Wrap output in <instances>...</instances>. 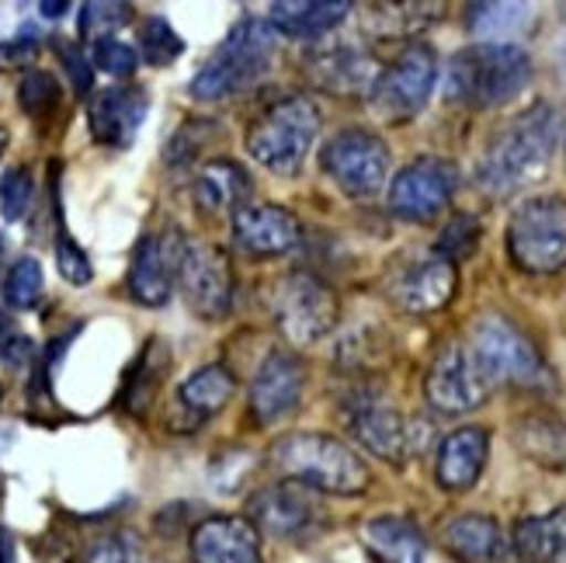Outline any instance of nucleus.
Listing matches in <instances>:
<instances>
[{
	"label": "nucleus",
	"mask_w": 566,
	"mask_h": 563,
	"mask_svg": "<svg viewBox=\"0 0 566 563\" xmlns=\"http://www.w3.org/2000/svg\"><path fill=\"white\" fill-rule=\"evenodd\" d=\"M563 118L553 105H532L518 118L486 143V150L476 167V181L494 199L522 191L525 185L538 181L549 170Z\"/></svg>",
	"instance_id": "f257e3e1"
},
{
	"label": "nucleus",
	"mask_w": 566,
	"mask_h": 563,
	"mask_svg": "<svg viewBox=\"0 0 566 563\" xmlns=\"http://www.w3.org/2000/svg\"><path fill=\"white\" fill-rule=\"evenodd\" d=\"M272 467L285 477L310 487L316 494L358 498L373 487L368 462L324 431H292L272 446Z\"/></svg>",
	"instance_id": "f03ea898"
},
{
	"label": "nucleus",
	"mask_w": 566,
	"mask_h": 563,
	"mask_svg": "<svg viewBox=\"0 0 566 563\" xmlns=\"http://www.w3.org/2000/svg\"><path fill=\"white\" fill-rule=\"evenodd\" d=\"M532 81V56L514 42H476L452 56L446 73L449 102L470 108H501Z\"/></svg>",
	"instance_id": "7ed1b4c3"
},
{
	"label": "nucleus",
	"mask_w": 566,
	"mask_h": 563,
	"mask_svg": "<svg viewBox=\"0 0 566 563\" xmlns=\"http://www.w3.org/2000/svg\"><path fill=\"white\" fill-rule=\"evenodd\" d=\"M275 29L264 18H240L216 53L195 73L191 94L199 102H230V97L251 91L275 63Z\"/></svg>",
	"instance_id": "20e7f679"
},
{
	"label": "nucleus",
	"mask_w": 566,
	"mask_h": 563,
	"mask_svg": "<svg viewBox=\"0 0 566 563\" xmlns=\"http://www.w3.org/2000/svg\"><path fill=\"white\" fill-rule=\"evenodd\" d=\"M319 133V108L303 94L279 97L248 129V154L275 175H300Z\"/></svg>",
	"instance_id": "39448f33"
},
{
	"label": "nucleus",
	"mask_w": 566,
	"mask_h": 563,
	"mask_svg": "<svg viewBox=\"0 0 566 563\" xmlns=\"http://www.w3.org/2000/svg\"><path fill=\"white\" fill-rule=\"evenodd\" d=\"M470 352H473L490 389H497V386L549 389L553 386V373L543 362V355H538V348L497 313L480 316L476 321L473 337H470Z\"/></svg>",
	"instance_id": "423d86ee"
},
{
	"label": "nucleus",
	"mask_w": 566,
	"mask_h": 563,
	"mask_svg": "<svg viewBox=\"0 0 566 563\" xmlns=\"http://www.w3.org/2000/svg\"><path fill=\"white\" fill-rule=\"evenodd\" d=\"M268 310H272V321L292 345L306 348V345H316V341H324L337 327L340 296L331 282L300 268V272H289L272 285Z\"/></svg>",
	"instance_id": "0eeeda50"
},
{
	"label": "nucleus",
	"mask_w": 566,
	"mask_h": 563,
	"mask_svg": "<svg viewBox=\"0 0 566 563\" xmlns=\"http://www.w3.org/2000/svg\"><path fill=\"white\" fill-rule=\"evenodd\" d=\"M344 425H348L358 446L392 462V467H403L428 442V428L421 421L403 418L397 404L376 394V389H355V394L344 397Z\"/></svg>",
	"instance_id": "6e6552de"
},
{
	"label": "nucleus",
	"mask_w": 566,
	"mask_h": 563,
	"mask_svg": "<svg viewBox=\"0 0 566 563\" xmlns=\"http://www.w3.org/2000/svg\"><path fill=\"white\" fill-rule=\"evenodd\" d=\"M507 254L528 275H553L566 268V199L535 195L514 209L507 223Z\"/></svg>",
	"instance_id": "1a4fd4ad"
},
{
	"label": "nucleus",
	"mask_w": 566,
	"mask_h": 563,
	"mask_svg": "<svg viewBox=\"0 0 566 563\" xmlns=\"http://www.w3.org/2000/svg\"><path fill=\"white\" fill-rule=\"evenodd\" d=\"M434 81H438L434 49L424 42H410L379 70L373 94H368V105H373L379 122H389V126L410 122L413 115L424 112Z\"/></svg>",
	"instance_id": "9d476101"
},
{
	"label": "nucleus",
	"mask_w": 566,
	"mask_h": 563,
	"mask_svg": "<svg viewBox=\"0 0 566 563\" xmlns=\"http://www.w3.org/2000/svg\"><path fill=\"white\" fill-rule=\"evenodd\" d=\"M319 167L324 175L352 199H368L386 185L389 175V146L373 129H340L334 133L324 150H319Z\"/></svg>",
	"instance_id": "9b49d317"
},
{
	"label": "nucleus",
	"mask_w": 566,
	"mask_h": 563,
	"mask_svg": "<svg viewBox=\"0 0 566 563\" xmlns=\"http://www.w3.org/2000/svg\"><path fill=\"white\" fill-rule=\"evenodd\" d=\"M459 191V167L446 157H417L389 185V212L403 223H431Z\"/></svg>",
	"instance_id": "f8f14e48"
},
{
	"label": "nucleus",
	"mask_w": 566,
	"mask_h": 563,
	"mask_svg": "<svg viewBox=\"0 0 566 563\" xmlns=\"http://www.w3.org/2000/svg\"><path fill=\"white\" fill-rule=\"evenodd\" d=\"M248 519L264 535H275V540L285 543H303L327 525V511L324 501L316 498V491L295 480H282L251 498Z\"/></svg>",
	"instance_id": "ddd939ff"
},
{
	"label": "nucleus",
	"mask_w": 566,
	"mask_h": 563,
	"mask_svg": "<svg viewBox=\"0 0 566 563\" xmlns=\"http://www.w3.org/2000/svg\"><path fill=\"white\" fill-rule=\"evenodd\" d=\"M188 254V237L178 227H167L160 233H146L129 261V296L139 306H167L175 296L178 275Z\"/></svg>",
	"instance_id": "4468645a"
},
{
	"label": "nucleus",
	"mask_w": 566,
	"mask_h": 563,
	"mask_svg": "<svg viewBox=\"0 0 566 563\" xmlns=\"http://www.w3.org/2000/svg\"><path fill=\"white\" fill-rule=\"evenodd\" d=\"M185 306L199 321H223L233 306V264L216 243H188V254L178 275Z\"/></svg>",
	"instance_id": "2eb2a0df"
},
{
	"label": "nucleus",
	"mask_w": 566,
	"mask_h": 563,
	"mask_svg": "<svg viewBox=\"0 0 566 563\" xmlns=\"http://www.w3.org/2000/svg\"><path fill=\"white\" fill-rule=\"evenodd\" d=\"M424 394H428V404L434 410L452 414V418H455V414L480 410L494 389L486 386L470 345L452 341V345L441 348L438 358L431 362L428 379H424Z\"/></svg>",
	"instance_id": "dca6fc26"
},
{
	"label": "nucleus",
	"mask_w": 566,
	"mask_h": 563,
	"mask_svg": "<svg viewBox=\"0 0 566 563\" xmlns=\"http://www.w3.org/2000/svg\"><path fill=\"white\" fill-rule=\"evenodd\" d=\"M459 289V272L455 264L446 261L441 254H421L407 258L400 268H392L386 279V296L392 306H400L403 313H438L446 310Z\"/></svg>",
	"instance_id": "f3484780"
},
{
	"label": "nucleus",
	"mask_w": 566,
	"mask_h": 563,
	"mask_svg": "<svg viewBox=\"0 0 566 563\" xmlns=\"http://www.w3.org/2000/svg\"><path fill=\"white\" fill-rule=\"evenodd\" d=\"M306 389V362L295 352L264 355L251 379V418L258 428H272L285 421L300 407Z\"/></svg>",
	"instance_id": "a211bd4d"
},
{
	"label": "nucleus",
	"mask_w": 566,
	"mask_h": 563,
	"mask_svg": "<svg viewBox=\"0 0 566 563\" xmlns=\"http://www.w3.org/2000/svg\"><path fill=\"white\" fill-rule=\"evenodd\" d=\"M303 227L289 209L272 202H248L233 212V243L248 258H282L300 248Z\"/></svg>",
	"instance_id": "6ab92c4d"
},
{
	"label": "nucleus",
	"mask_w": 566,
	"mask_h": 563,
	"mask_svg": "<svg viewBox=\"0 0 566 563\" xmlns=\"http://www.w3.org/2000/svg\"><path fill=\"white\" fill-rule=\"evenodd\" d=\"M146 112H150V94L136 84H115L97 91L87 102V126L94 143L126 150V146H133Z\"/></svg>",
	"instance_id": "aec40b11"
},
{
	"label": "nucleus",
	"mask_w": 566,
	"mask_h": 563,
	"mask_svg": "<svg viewBox=\"0 0 566 563\" xmlns=\"http://www.w3.org/2000/svg\"><path fill=\"white\" fill-rule=\"evenodd\" d=\"M191 563H264L261 532L243 515H212L191 529Z\"/></svg>",
	"instance_id": "412c9836"
},
{
	"label": "nucleus",
	"mask_w": 566,
	"mask_h": 563,
	"mask_svg": "<svg viewBox=\"0 0 566 563\" xmlns=\"http://www.w3.org/2000/svg\"><path fill=\"white\" fill-rule=\"evenodd\" d=\"M233 394H237V376L227 365H202V369H195L178 386L175 407H170V418H167L170 431L188 435L195 428H202L233 400Z\"/></svg>",
	"instance_id": "4be33fe9"
},
{
	"label": "nucleus",
	"mask_w": 566,
	"mask_h": 563,
	"mask_svg": "<svg viewBox=\"0 0 566 563\" xmlns=\"http://www.w3.org/2000/svg\"><path fill=\"white\" fill-rule=\"evenodd\" d=\"M379 63L358 45L337 42V45H319L306 60V73L316 87H324L340 97H368L373 84L379 77Z\"/></svg>",
	"instance_id": "5701e85b"
},
{
	"label": "nucleus",
	"mask_w": 566,
	"mask_h": 563,
	"mask_svg": "<svg viewBox=\"0 0 566 563\" xmlns=\"http://www.w3.org/2000/svg\"><path fill=\"white\" fill-rule=\"evenodd\" d=\"M486 456H490V431L486 428L465 425V428L446 435V442L438 446V459H434L438 487L449 494H465L483 477Z\"/></svg>",
	"instance_id": "b1692460"
},
{
	"label": "nucleus",
	"mask_w": 566,
	"mask_h": 563,
	"mask_svg": "<svg viewBox=\"0 0 566 563\" xmlns=\"http://www.w3.org/2000/svg\"><path fill=\"white\" fill-rule=\"evenodd\" d=\"M446 550L459 563H514V546L507 543L504 529L490 515H459L441 532Z\"/></svg>",
	"instance_id": "393cba45"
},
{
	"label": "nucleus",
	"mask_w": 566,
	"mask_h": 563,
	"mask_svg": "<svg viewBox=\"0 0 566 563\" xmlns=\"http://www.w3.org/2000/svg\"><path fill=\"white\" fill-rule=\"evenodd\" d=\"M248 195H251V175L248 167L237 164V160H209L199 175H195L191 185V199L195 209L202 216H223V212H237L248 206Z\"/></svg>",
	"instance_id": "a878e982"
},
{
	"label": "nucleus",
	"mask_w": 566,
	"mask_h": 563,
	"mask_svg": "<svg viewBox=\"0 0 566 563\" xmlns=\"http://www.w3.org/2000/svg\"><path fill=\"white\" fill-rule=\"evenodd\" d=\"M361 543L376 563H424L428 540L403 515H376L361 525Z\"/></svg>",
	"instance_id": "bb28decb"
},
{
	"label": "nucleus",
	"mask_w": 566,
	"mask_h": 563,
	"mask_svg": "<svg viewBox=\"0 0 566 563\" xmlns=\"http://www.w3.org/2000/svg\"><path fill=\"white\" fill-rule=\"evenodd\" d=\"M348 14L352 4L344 0H279L268 8V24L292 39H319L334 32Z\"/></svg>",
	"instance_id": "cd10ccee"
},
{
	"label": "nucleus",
	"mask_w": 566,
	"mask_h": 563,
	"mask_svg": "<svg viewBox=\"0 0 566 563\" xmlns=\"http://www.w3.org/2000/svg\"><path fill=\"white\" fill-rule=\"evenodd\" d=\"M511 546L518 563H559L566 556V504L514 525Z\"/></svg>",
	"instance_id": "c85d7f7f"
},
{
	"label": "nucleus",
	"mask_w": 566,
	"mask_h": 563,
	"mask_svg": "<svg viewBox=\"0 0 566 563\" xmlns=\"http://www.w3.org/2000/svg\"><path fill=\"white\" fill-rule=\"evenodd\" d=\"M514 449L528 456L538 467L563 470L566 467V425L549 414H525L514 421Z\"/></svg>",
	"instance_id": "c756f323"
},
{
	"label": "nucleus",
	"mask_w": 566,
	"mask_h": 563,
	"mask_svg": "<svg viewBox=\"0 0 566 563\" xmlns=\"http://www.w3.org/2000/svg\"><path fill=\"white\" fill-rule=\"evenodd\" d=\"M470 32L480 42H514L532 32L535 8L532 4H473L470 11Z\"/></svg>",
	"instance_id": "7c9ffc66"
},
{
	"label": "nucleus",
	"mask_w": 566,
	"mask_h": 563,
	"mask_svg": "<svg viewBox=\"0 0 566 563\" xmlns=\"http://www.w3.org/2000/svg\"><path fill=\"white\" fill-rule=\"evenodd\" d=\"M441 11H446L441 4H373L365 24L379 39H410L434 24Z\"/></svg>",
	"instance_id": "2f4dec72"
},
{
	"label": "nucleus",
	"mask_w": 566,
	"mask_h": 563,
	"mask_svg": "<svg viewBox=\"0 0 566 563\" xmlns=\"http://www.w3.org/2000/svg\"><path fill=\"white\" fill-rule=\"evenodd\" d=\"M167 376V348L164 341H150V345L143 348L139 362L133 365L129 373V383H126V410L133 414H143L157 400V389Z\"/></svg>",
	"instance_id": "473e14b6"
},
{
	"label": "nucleus",
	"mask_w": 566,
	"mask_h": 563,
	"mask_svg": "<svg viewBox=\"0 0 566 563\" xmlns=\"http://www.w3.org/2000/svg\"><path fill=\"white\" fill-rule=\"evenodd\" d=\"M60 102H63V87L53 73L45 70H29L18 84V105L21 112L35 118V122H49L56 112H60Z\"/></svg>",
	"instance_id": "72a5a7b5"
},
{
	"label": "nucleus",
	"mask_w": 566,
	"mask_h": 563,
	"mask_svg": "<svg viewBox=\"0 0 566 563\" xmlns=\"http://www.w3.org/2000/svg\"><path fill=\"white\" fill-rule=\"evenodd\" d=\"M139 45H143V60L150 66H170L181 53H185V39L175 32L164 14L146 18L143 32H139Z\"/></svg>",
	"instance_id": "f704fd0d"
},
{
	"label": "nucleus",
	"mask_w": 566,
	"mask_h": 563,
	"mask_svg": "<svg viewBox=\"0 0 566 563\" xmlns=\"http://www.w3.org/2000/svg\"><path fill=\"white\" fill-rule=\"evenodd\" d=\"M42 289H45V275H42V264L35 258H18L8 268L4 300H8L11 310H32V306H39Z\"/></svg>",
	"instance_id": "c9c22d12"
},
{
	"label": "nucleus",
	"mask_w": 566,
	"mask_h": 563,
	"mask_svg": "<svg viewBox=\"0 0 566 563\" xmlns=\"http://www.w3.org/2000/svg\"><path fill=\"white\" fill-rule=\"evenodd\" d=\"M133 21V4H112V0H94V4L81 8V39L102 42L112 39V32H118L122 24Z\"/></svg>",
	"instance_id": "e433bc0d"
},
{
	"label": "nucleus",
	"mask_w": 566,
	"mask_h": 563,
	"mask_svg": "<svg viewBox=\"0 0 566 563\" xmlns=\"http://www.w3.org/2000/svg\"><path fill=\"white\" fill-rule=\"evenodd\" d=\"M480 237H483V227H480V219L473 212H459L452 223L441 230L438 243H434V254H441L446 261H462V258H470L476 248H480Z\"/></svg>",
	"instance_id": "4c0bfd02"
},
{
	"label": "nucleus",
	"mask_w": 566,
	"mask_h": 563,
	"mask_svg": "<svg viewBox=\"0 0 566 563\" xmlns=\"http://www.w3.org/2000/svg\"><path fill=\"white\" fill-rule=\"evenodd\" d=\"M32 195H35V178L29 167H8L0 175V212H4L8 223H18L29 212Z\"/></svg>",
	"instance_id": "58836bf2"
},
{
	"label": "nucleus",
	"mask_w": 566,
	"mask_h": 563,
	"mask_svg": "<svg viewBox=\"0 0 566 563\" xmlns=\"http://www.w3.org/2000/svg\"><path fill=\"white\" fill-rule=\"evenodd\" d=\"M212 129H219L216 122H202V118H191V122H185V126L175 133V139L167 143V164L170 167H188L195 157L202 154V146H206V139L212 136Z\"/></svg>",
	"instance_id": "ea45409f"
},
{
	"label": "nucleus",
	"mask_w": 566,
	"mask_h": 563,
	"mask_svg": "<svg viewBox=\"0 0 566 563\" xmlns=\"http://www.w3.org/2000/svg\"><path fill=\"white\" fill-rule=\"evenodd\" d=\"M91 66H97L108 77H133L136 66H139V53L136 45L122 42V39H102L94 42V53H91Z\"/></svg>",
	"instance_id": "a19ab883"
},
{
	"label": "nucleus",
	"mask_w": 566,
	"mask_h": 563,
	"mask_svg": "<svg viewBox=\"0 0 566 563\" xmlns=\"http://www.w3.org/2000/svg\"><path fill=\"white\" fill-rule=\"evenodd\" d=\"M84 563H143V553L133 535L112 532V535H102V540L91 543Z\"/></svg>",
	"instance_id": "79ce46f5"
},
{
	"label": "nucleus",
	"mask_w": 566,
	"mask_h": 563,
	"mask_svg": "<svg viewBox=\"0 0 566 563\" xmlns=\"http://www.w3.org/2000/svg\"><path fill=\"white\" fill-rule=\"evenodd\" d=\"M56 264H60V275L73 285H87L94 275L91 258L77 248V240H73L66 230H60V237H56Z\"/></svg>",
	"instance_id": "37998d69"
},
{
	"label": "nucleus",
	"mask_w": 566,
	"mask_h": 563,
	"mask_svg": "<svg viewBox=\"0 0 566 563\" xmlns=\"http://www.w3.org/2000/svg\"><path fill=\"white\" fill-rule=\"evenodd\" d=\"M42 53V45L39 39L32 35H18V39H8V42H0V70H24V66H32Z\"/></svg>",
	"instance_id": "c03bdc74"
},
{
	"label": "nucleus",
	"mask_w": 566,
	"mask_h": 563,
	"mask_svg": "<svg viewBox=\"0 0 566 563\" xmlns=\"http://www.w3.org/2000/svg\"><path fill=\"white\" fill-rule=\"evenodd\" d=\"M60 60L70 73V81H73V91L77 94H87L91 84H94V66L84 60V53L73 42H60Z\"/></svg>",
	"instance_id": "a18cd8bd"
},
{
	"label": "nucleus",
	"mask_w": 566,
	"mask_h": 563,
	"mask_svg": "<svg viewBox=\"0 0 566 563\" xmlns=\"http://www.w3.org/2000/svg\"><path fill=\"white\" fill-rule=\"evenodd\" d=\"M0 563H18L14 560V535L0 525Z\"/></svg>",
	"instance_id": "49530a36"
},
{
	"label": "nucleus",
	"mask_w": 566,
	"mask_h": 563,
	"mask_svg": "<svg viewBox=\"0 0 566 563\" xmlns=\"http://www.w3.org/2000/svg\"><path fill=\"white\" fill-rule=\"evenodd\" d=\"M14 341V331H11V316L0 310V352H8V345Z\"/></svg>",
	"instance_id": "de8ad7c7"
},
{
	"label": "nucleus",
	"mask_w": 566,
	"mask_h": 563,
	"mask_svg": "<svg viewBox=\"0 0 566 563\" xmlns=\"http://www.w3.org/2000/svg\"><path fill=\"white\" fill-rule=\"evenodd\" d=\"M66 11H70V4H63V0H60V4H53V0H49V4H39V14H42V18H49V21L63 18Z\"/></svg>",
	"instance_id": "09e8293b"
},
{
	"label": "nucleus",
	"mask_w": 566,
	"mask_h": 563,
	"mask_svg": "<svg viewBox=\"0 0 566 563\" xmlns=\"http://www.w3.org/2000/svg\"><path fill=\"white\" fill-rule=\"evenodd\" d=\"M0 400H4V389H0Z\"/></svg>",
	"instance_id": "8fccbe9b"
}]
</instances>
